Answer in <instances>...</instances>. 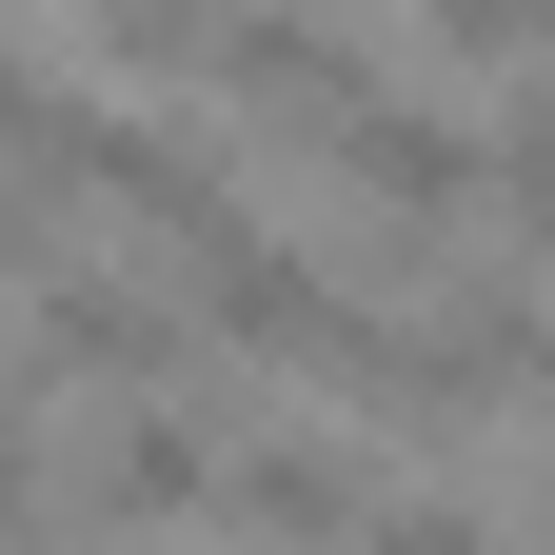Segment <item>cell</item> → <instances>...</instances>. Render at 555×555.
<instances>
[{
    "mask_svg": "<svg viewBox=\"0 0 555 555\" xmlns=\"http://www.w3.org/2000/svg\"><path fill=\"white\" fill-rule=\"evenodd\" d=\"M40 21H80L100 60H179V40L219 60V21H198V0H40Z\"/></svg>",
    "mask_w": 555,
    "mask_h": 555,
    "instance_id": "52a82bcc",
    "label": "cell"
},
{
    "mask_svg": "<svg viewBox=\"0 0 555 555\" xmlns=\"http://www.w3.org/2000/svg\"><path fill=\"white\" fill-rule=\"evenodd\" d=\"M60 516H100V535H139V516H219V437L119 397L100 437H80V476H60Z\"/></svg>",
    "mask_w": 555,
    "mask_h": 555,
    "instance_id": "277c9868",
    "label": "cell"
},
{
    "mask_svg": "<svg viewBox=\"0 0 555 555\" xmlns=\"http://www.w3.org/2000/svg\"><path fill=\"white\" fill-rule=\"evenodd\" d=\"M21 139H40V80H21V40H0V159H21Z\"/></svg>",
    "mask_w": 555,
    "mask_h": 555,
    "instance_id": "9c48e42d",
    "label": "cell"
},
{
    "mask_svg": "<svg viewBox=\"0 0 555 555\" xmlns=\"http://www.w3.org/2000/svg\"><path fill=\"white\" fill-rule=\"evenodd\" d=\"M21 298H40V358H60V377H198V318H179V298H139V278L80 258V238L21 258Z\"/></svg>",
    "mask_w": 555,
    "mask_h": 555,
    "instance_id": "3957f363",
    "label": "cell"
},
{
    "mask_svg": "<svg viewBox=\"0 0 555 555\" xmlns=\"http://www.w3.org/2000/svg\"><path fill=\"white\" fill-rule=\"evenodd\" d=\"M219 516H258V535H358V516H397V476L337 456V437H238L219 456Z\"/></svg>",
    "mask_w": 555,
    "mask_h": 555,
    "instance_id": "5b68a950",
    "label": "cell"
},
{
    "mask_svg": "<svg viewBox=\"0 0 555 555\" xmlns=\"http://www.w3.org/2000/svg\"><path fill=\"white\" fill-rule=\"evenodd\" d=\"M179 258H198V337H219V358H258V377H337V397H358L377 337H397V318L337 298L278 219H219V238H179Z\"/></svg>",
    "mask_w": 555,
    "mask_h": 555,
    "instance_id": "6da1fadb",
    "label": "cell"
},
{
    "mask_svg": "<svg viewBox=\"0 0 555 555\" xmlns=\"http://www.w3.org/2000/svg\"><path fill=\"white\" fill-rule=\"evenodd\" d=\"M535 397H555V358H535Z\"/></svg>",
    "mask_w": 555,
    "mask_h": 555,
    "instance_id": "30bf717a",
    "label": "cell"
},
{
    "mask_svg": "<svg viewBox=\"0 0 555 555\" xmlns=\"http://www.w3.org/2000/svg\"><path fill=\"white\" fill-rule=\"evenodd\" d=\"M377 100V60L358 40H318V21H278V0H238L219 21V119L238 139H298V159H337V119Z\"/></svg>",
    "mask_w": 555,
    "mask_h": 555,
    "instance_id": "7a4b0ae2",
    "label": "cell"
},
{
    "mask_svg": "<svg viewBox=\"0 0 555 555\" xmlns=\"http://www.w3.org/2000/svg\"><path fill=\"white\" fill-rule=\"evenodd\" d=\"M0 516H60V476H40V377L0 358Z\"/></svg>",
    "mask_w": 555,
    "mask_h": 555,
    "instance_id": "ba28073f",
    "label": "cell"
},
{
    "mask_svg": "<svg viewBox=\"0 0 555 555\" xmlns=\"http://www.w3.org/2000/svg\"><path fill=\"white\" fill-rule=\"evenodd\" d=\"M535 516H555V496H535Z\"/></svg>",
    "mask_w": 555,
    "mask_h": 555,
    "instance_id": "8fae6325",
    "label": "cell"
},
{
    "mask_svg": "<svg viewBox=\"0 0 555 555\" xmlns=\"http://www.w3.org/2000/svg\"><path fill=\"white\" fill-rule=\"evenodd\" d=\"M416 40H437V60H476V80H516V60L555 40V0H416Z\"/></svg>",
    "mask_w": 555,
    "mask_h": 555,
    "instance_id": "8992f818",
    "label": "cell"
}]
</instances>
